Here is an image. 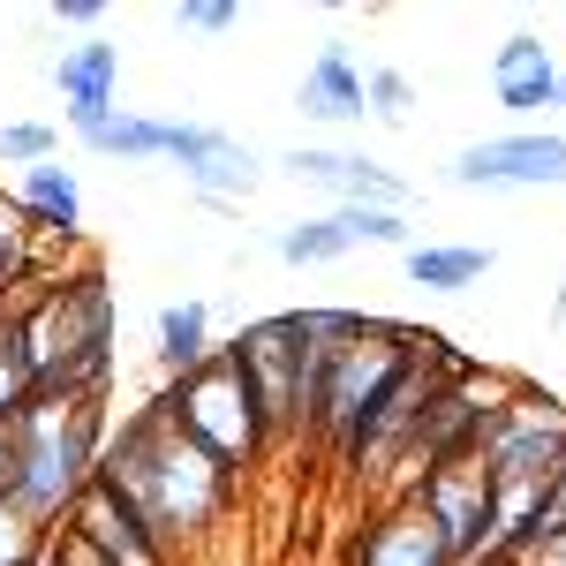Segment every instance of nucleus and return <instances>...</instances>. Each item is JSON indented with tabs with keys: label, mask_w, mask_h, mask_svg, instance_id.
<instances>
[{
	"label": "nucleus",
	"mask_w": 566,
	"mask_h": 566,
	"mask_svg": "<svg viewBox=\"0 0 566 566\" xmlns=\"http://www.w3.org/2000/svg\"><path fill=\"white\" fill-rule=\"evenodd\" d=\"M98 476H114L129 491V506L151 522V536H159L167 552H175V544H197V536L227 514V499H234V476L167 416V400H144V408H129V416L114 423Z\"/></svg>",
	"instance_id": "f257e3e1"
},
{
	"label": "nucleus",
	"mask_w": 566,
	"mask_h": 566,
	"mask_svg": "<svg viewBox=\"0 0 566 566\" xmlns=\"http://www.w3.org/2000/svg\"><path fill=\"white\" fill-rule=\"evenodd\" d=\"M15 348L31 363V392L45 400H91L114 386V287L98 264L45 272L23 303L8 310Z\"/></svg>",
	"instance_id": "f03ea898"
},
{
	"label": "nucleus",
	"mask_w": 566,
	"mask_h": 566,
	"mask_svg": "<svg viewBox=\"0 0 566 566\" xmlns=\"http://www.w3.org/2000/svg\"><path fill=\"white\" fill-rule=\"evenodd\" d=\"M106 438H114L106 392H91V400H45V392H31L23 416L8 423V506L31 528H61L69 506L84 499V483L98 476Z\"/></svg>",
	"instance_id": "7ed1b4c3"
},
{
	"label": "nucleus",
	"mask_w": 566,
	"mask_h": 566,
	"mask_svg": "<svg viewBox=\"0 0 566 566\" xmlns=\"http://www.w3.org/2000/svg\"><path fill=\"white\" fill-rule=\"evenodd\" d=\"M159 400H167V416L212 453L227 476H242L264 446H272V423H264V408H258V392H250V378H242L234 348H212L197 370L167 378Z\"/></svg>",
	"instance_id": "20e7f679"
},
{
	"label": "nucleus",
	"mask_w": 566,
	"mask_h": 566,
	"mask_svg": "<svg viewBox=\"0 0 566 566\" xmlns=\"http://www.w3.org/2000/svg\"><path fill=\"white\" fill-rule=\"evenodd\" d=\"M408 348H416L408 325H392V317H363V310L348 317L340 348H333L325 378H317V392H310V431L333 438V453L348 446V431L363 423V408L392 386V370L408 363Z\"/></svg>",
	"instance_id": "39448f33"
},
{
	"label": "nucleus",
	"mask_w": 566,
	"mask_h": 566,
	"mask_svg": "<svg viewBox=\"0 0 566 566\" xmlns=\"http://www.w3.org/2000/svg\"><path fill=\"white\" fill-rule=\"evenodd\" d=\"M234 363L258 392L272 438L280 431H303V370H310V325L303 310H280V317H258L234 333Z\"/></svg>",
	"instance_id": "423d86ee"
},
{
	"label": "nucleus",
	"mask_w": 566,
	"mask_h": 566,
	"mask_svg": "<svg viewBox=\"0 0 566 566\" xmlns=\"http://www.w3.org/2000/svg\"><path fill=\"white\" fill-rule=\"evenodd\" d=\"M453 189H566V136L559 129H514L461 144L446 159Z\"/></svg>",
	"instance_id": "0eeeda50"
},
{
	"label": "nucleus",
	"mask_w": 566,
	"mask_h": 566,
	"mask_svg": "<svg viewBox=\"0 0 566 566\" xmlns=\"http://www.w3.org/2000/svg\"><path fill=\"white\" fill-rule=\"evenodd\" d=\"M408 499H416V506H423V514L446 528V544H453V559H461V566L491 559V536H499V522H491V483H483L476 461L423 469V476L408 483Z\"/></svg>",
	"instance_id": "6e6552de"
},
{
	"label": "nucleus",
	"mask_w": 566,
	"mask_h": 566,
	"mask_svg": "<svg viewBox=\"0 0 566 566\" xmlns=\"http://www.w3.org/2000/svg\"><path fill=\"white\" fill-rule=\"evenodd\" d=\"M61 528H69V536H84L106 566H175V552L151 536V522L129 506V491H122L114 476H91L84 499L69 506V522H61Z\"/></svg>",
	"instance_id": "1a4fd4ad"
},
{
	"label": "nucleus",
	"mask_w": 566,
	"mask_h": 566,
	"mask_svg": "<svg viewBox=\"0 0 566 566\" xmlns=\"http://www.w3.org/2000/svg\"><path fill=\"white\" fill-rule=\"evenodd\" d=\"M181 167V181L197 189V197H250L264 181V159L250 144H234L227 129H205V122H175V151H167Z\"/></svg>",
	"instance_id": "9d476101"
},
{
	"label": "nucleus",
	"mask_w": 566,
	"mask_h": 566,
	"mask_svg": "<svg viewBox=\"0 0 566 566\" xmlns=\"http://www.w3.org/2000/svg\"><path fill=\"white\" fill-rule=\"evenodd\" d=\"M53 84H61V98H69V129L91 136L98 122L122 114V45H114V39L69 45V53L53 61Z\"/></svg>",
	"instance_id": "9b49d317"
},
{
	"label": "nucleus",
	"mask_w": 566,
	"mask_h": 566,
	"mask_svg": "<svg viewBox=\"0 0 566 566\" xmlns=\"http://www.w3.org/2000/svg\"><path fill=\"white\" fill-rule=\"evenodd\" d=\"M491 98H499L514 122L559 114V53L536 39V31L499 39V53H491Z\"/></svg>",
	"instance_id": "f8f14e48"
},
{
	"label": "nucleus",
	"mask_w": 566,
	"mask_h": 566,
	"mask_svg": "<svg viewBox=\"0 0 566 566\" xmlns=\"http://www.w3.org/2000/svg\"><path fill=\"white\" fill-rule=\"evenodd\" d=\"M355 566H461L453 559V544H446V528L400 491L378 522L355 536Z\"/></svg>",
	"instance_id": "ddd939ff"
},
{
	"label": "nucleus",
	"mask_w": 566,
	"mask_h": 566,
	"mask_svg": "<svg viewBox=\"0 0 566 566\" xmlns=\"http://www.w3.org/2000/svg\"><path fill=\"white\" fill-rule=\"evenodd\" d=\"M287 175H303V181H317V189H333L340 205H386V212H400L408 205V181L400 175H386L378 159H363V151H287L280 159Z\"/></svg>",
	"instance_id": "4468645a"
},
{
	"label": "nucleus",
	"mask_w": 566,
	"mask_h": 566,
	"mask_svg": "<svg viewBox=\"0 0 566 566\" xmlns=\"http://www.w3.org/2000/svg\"><path fill=\"white\" fill-rule=\"evenodd\" d=\"M15 205L31 219V234H53V242H76V234H84V181H76V167H61V159L23 167Z\"/></svg>",
	"instance_id": "2eb2a0df"
},
{
	"label": "nucleus",
	"mask_w": 566,
	"mask_h": 566,
	"mask_svg": "<svg viewBox=\"0 0 566 566\" xmlns=\"http://www.w3.org/2000/svg\"><path fill=\"white\" fill-rule=\"evenodd\" d=\"M295 106H303L310 122H363V69H355V53L340 39L317 45V61L303 69Z\"/></svg>",
	"instance_id": "dca6fc26"
},
{
	"label": "nucleus",
	"mask_w": 566,
	"mask_h": 566,
	"mask_svg": "<svg viewBox=\"0 0 566 566\" xmlns=\"http://www.w3.org/2000/svg\"><path fill=\"white\" fill-rule=\"evenodd\" d=\"M483 272H491V250L483 242H408V280L431 287V295L476 287Z\"/></svg>",
	"instance_id": "f3484780"
},
{
	"label": "nucleus",
	"mask_w": 566,
	"mask_h": 566,
	"mask_svg": "<svg viewBox=\"0 0 566 566\" xmlns=\"http://www.w3.org/2000/svg\"><path fill=\"white\" fill-rule=\"evenodd\" d=\"M45 264H39V234L15 205V189H0V310H15V287H39Z\"/></svg>",
	"instance_id": "a211bd4d"
},
{
	"label": "nucleus",
	"mask_w": 566,
	"mask_h": 566,
	"mask_svg": "<svg viewBox=\"0 0 566 566\" xmlns=\"http://www.w3.org/2000/svg\"><path fill=\"white\" fill-rule=\"evenodd\" d=\"M205 355H212V310L197 303V295H189V303H167L159 310V370L181 378V370H197Z\"/></svg>",
	"instance_id": "6ab92c4d"
},
{
	"label": "nucleus",
	"mask_w": 566,
	"mask_h": 566,
	"mask_svg": "<svg viewBox=\"0 0 566 566\" xmlns=\"http://www.w3.org/2000/svg\"><path fill=\"white\" fill-rule=\"evenodd\" d=\"M84 144L98 159H167V151H175V122H159V114H114V122H98Z\"/></svg>",
	"instance_id": "aec40b11"
},
{
	"label": "nucleus",
	"mask_w": 566,
	"mask_h": 566,
	"mask_svg": "<svg viewBox=\"0 0 566 566\" xmlns=\"http://www.w3.org/2000/svg\"><path fill=\"white\" fill-rule=\"evenodd\" d=\"M566 544V461L552 469V483L536 491V506H528L522 536H514V552L506 559H544V552H559Z\"/></svg>",
	"instance_id": "412c9836"
},
{
	"label": "nucleus",
	"mask_w": 566,
	"mask_h": 566,
	"mask_svg": "<svg viewBox=\"0 0 566 566\" xmlns=\"http://www.w3.org/2000/svg\"><path fill=\"white\" fill-rule=\"evenodd\" d=\"M348 250H355V234H348V219H340V212L280 227V258H287V264H333V258H348Z\"/></svg>",
	"instance_id": "4be33fe9"
},
{
	"label": "nucleus",
	"mask_w": 566,
	"mask_h": 566,
	"mask_svg": "<svg viewBox=\"0 0 566 566\" xmlns=\"http://www.w3.org/2000/svg\"><path fill=\"white\" fill-rule=\"evenodd\" d=\"M333 212L348 219V234L355 242H378V250H408V212H386V205H333Z\"/></svg>",
	"instance_id": "5701e85b"
},
{
	"label": "nucleus",
	"mask_w": 566,
	"mask_h": 566,
	"mask_svg": "<svg viewBox=\"0 0 566 566\" xmlns=\"http://www.w3.org/2000/svg\"><path fill=\"white\" fill-rule=\"evenodd\" d=\"M23 400H31V363H23V348H15V325L0 317V431L23 416Z\"/></svg>",
	"instance_id": "b1692460"
},
{
	"label": "nucleus",
	"mask_w": 566,
	"mask_h": 566,
	"mask_svg": "<svg viewBox=\"0 0 566 566\" xmlns=\"http://www.w3.org/2000/svg\"><path fill=\"white\" fill-rule=\"evenodd\" d=\"M408 106H416V84H408L400 69H370V76H363V114H378V122H408Z\"/></svg>",
	"instance_id": "393cba45"
},
{
	"label": "nucleus",
	"mask_w": 566,
	"mask_h": 566,
	"mask_svg": "<svg viewBox=\"0 0 566 566\" xmlns=\"http://www.w3.org/2000/svg\"><path fill=\"white\" fill-rule=\"evenodd\" d=\"M53 144L61 136L45 122H0V167H39V159H53Z\"/></svg>",
	"instance_id": "a878e982"
},
{
	"label": "nucleus",
	"mask_w": 566,
	"mask_h": 566,
	"mask_svg": "<svg viewBox=\"0 0 566 566\" xmlns=\"http://www.w3.org/2000/svg\"><path fill=\"white\" fill-rule=\"evenodd\" d=\"M234 23H242L234 0H181L175 8V31H197V39H227Z\"/></svg>",
	"instance_id": "bb28decb"
},
{
	"label": "nucleus",
	"mask_w": 566,
	"mask_h": 566,
	"mask_svg": "<svg viewBox=\"0 0 566 566\" xmlns=\"http://www.w3.org/2000/svg\"><path fill=\"white\" fill-rule=\"evenodd\" d=\"M39 536L45 528H31L8 499H0V566H31V552H39Z\"/></svg>",
	"instance_id": "cd10ccee"
},
{
	"label": "nucleus",
	"mask_w": 566,
	"mask_h": 566,
	"mask_svg": "<svg viewBox=\"0 0 566 566\" xmlns=\"http://www.w3.org/2000/svg\"><path fill=\"white\" fill-rule=\"evenodd\" d=\"M45 566H106L91 552L84 536H69V528H45Z\"/></svg>",
	"instance_id": "c85d7f7f"
},
{
	"label": "nucleus",
	"mask_w": 566,
	"mask_h": 566,
	"mask_svg": "<svg viewBox=\"0 0 566 566\" xmlns=\"http://www.w3.org/2000/svg\"><path fill=\"white\" fill-rule=\"evenodd\" d=\"M45 15H53V23H61V31H91V23H98V15H106V8H98V0H53V8H45Z\"/></svg>",
	"instance_id": "c756f323"
},
{
	"label": "nucleus",
	"mask_w": 566,
	"mask_h": 566,
	"mask_svg": "<svg viewBox=\"0 0 566 566\" xmlns=\"http://www.w3.org/2000/svg\"><path fill=\"white\" fill-rule=\"evenodd\" d=\"M0 499H8V431H0Z\"/></svg>",
	"instance_id": "7c9ffc66"
},
{
	"label": "nucleus",
	"mask_w": 566,
	"mask_h": 566,
	"mask_svg": "<svg viewBox=\"0 0 566 566\" xmlns=\"http://www.w3.org/2000/svg\"><path fill=\"white\" fill-rule=\"evenodd\" d=\"M559 106H566V69H559Z\"/></svg>",
	"instance_id": "2f4dec72"
},
{
	"label": "nucleus",
	"mask_w": 566,
	"mask_h": 566,
	"mask_svg": "<svg viewBox=\"0 0 566 566\" xmlns=\"http://www.w3.org/2000/svg\"><path fill=\"white\" fill-rule=\"evenodd\" d=\"M476 566H514V559H476Z\"/></svg>",
	"instance_id": "473e14b6"
},
{
	"label": "nucleus",
	"mask_w": 566,
	"mask_h": 566,
	"mask_svg": "<svg viewBox=\"0 0 566 566\" xmlns=\"http://www.w3.org/2000/svg\"><path fill=\"white\" fill-rule=\"evenodd\" d=\"M0 317H8V310H0Z\"/></svg>",
	"instance_id": "72a5a7b5"
}]
</instances>
